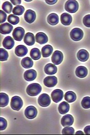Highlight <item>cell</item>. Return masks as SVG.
<instances>
[{
    "label": "cell",
    "instance_id": "4fadbf2b",
    "mask_svg": "<svg viewBox=\"0 0 90 135\" xmlns=\"http://www.w3.org/2000/svg\"><path fill=\"white\" fill-rule=\"evenodd\" d=\"M37 75V72L34 70L29 69L25 72L24 74V78L26 80L31 81L36 79Z\"/></svg>",
    "mask_w": 90,
    "mask_h": 135
},
{
    "label": "cell",
    "instance_id": "ffe728a7",
    "mask_svg": "<svg viewBox=\"0 0 90 135\" xmlns=\"http://www.w3.org/2000/svg\"><path fill=\"white\" fill-rule=\"evenodd\" d=\"M61 22L64 25H69L72 22V17L68 13H63L61 15Z\"/></svg>",
    "mask_w": 90,
    "mask_h": 135
},
{
    "label": "cell",
    "instance_id": "f35d334b",
    "mask_svg": "<svg viewBox=\"0 0 90 135\" xmlns=\"http://www.w3.org/2000/svg\"><path fill=\"white\" fill-rule=\"evenodd\" d=\"M11 3L14 5H19V4H21V0H17V1H15V0H11Z\"/></svg>",
    "mask_w": 90,
    "mask_h": 135
},
{
    "label": "cell",
    "instance_id": "83f0119b",
    "mask_svg": "<svg viewBox=\"0 0 90 135\" xmlns=\"http://www.w3.org/2000/svg\"><path fill=\"white\" fill-rule=\"evenodd\" d=\"M1 100H0V106L1 107H4L6 106L9 103V97L8 95L5 93L1 92Z\"/></svg>",
    "mask_w": 90,
    "mask_h": 135
},
{
    "label": "cell",
    "instance_id": "836d02e7",
    "mask_svg": "<svg viewBox=\"0 0 90 135\" xmlns=\"http://www.w3.org/2000/svg\"><path fill=\"white\" fill-rule=\"evenodd\" d=\"M62 134L63 135H73L75 134L74 128L70 126H66L62 131Z\"/></svg>",
    "mask_w": 90,
    "mask_h": 135
},
{
    "label": "cell",
    "instance_id": "277c9868",
    "mask_svg": "<svg viewBox=\"0 0 90 135\" xmlns=\"http://www.w3.org/2000/svg\"><path fill=\"white\" fill-rule=\"evenodd\" d=\"M71 39L75 41L81 40L83 37V32L79 28H75L73 29L70 33Z\"/></svg>",
    "mask_w": 90,
    "mask_h": 135
},
{
    "label": "cell",
    "instance_id": "5b68a950",
    "mask_svg": "<svg viewBox=\"0 0 90 135\" xmlns=\"http://www.w3.org/2000/svg\"><path fill=\"white\" fill-rule=\"evenodd\" d=\"M38 104L42 107L48 106L51 102V100L49 96L46 93H43L41 94L38 99Z\"/></svg>",
    "mask_w": 90,
    "mask_h": 135
},
{
    "label": "cell",
    "instance_id": "9a60e30c",
    "mask_svg": "<svg viewBox=\"0 0 90 135\" xmlns=\"http://www.w3.org/2000/svg\"><path fill=\"white\" fill-rule=\"evenodd\" d=\"M14 45V41L13 39L11 36L6 37L3 41V45L6 49H11Z\"/></svg>",
    "mask_w": 90,
    "mask_h": 135
},
{
    "label": "cell",
    "instance_id": "e0dca14e",
    "mask_svg": "<svg viewBox=\"0 0 90 135\" xmlns=\"http://www.w3.org/2000/svg\"><path fill=\"white\" fill-rule=\"evenodd\" d=\"M36 40L40 45H43L48 42L47 35L42 32H39L36 35Z\"/></svg>",
    "mask_w": 90,
    "mask_h": 135
},
{
    "label": "cell",
    "instance_id": "ab89813d",
    "mask_svg": "<svg viewBox=\"0 0 90 135\" xmlns=\"http://www.w3.org/2000/svg\"><path fill=\"white\" fill-rule=\"evenodd\" d=\"M84 132L85 134L90 135V125L86 126L84 129Z\"/></svg>",
    "mask_w": 90,
    "mask_h": 135
},
{
    "label": "cell",
    "instance_id": "d590c367",
    "mask_svg": "<svg viewBox=\"0 0 90 135\" xmlns=\"http://www.w3.org/2000/svg\"><path fill=\"white\" fill-rule=\"evenodd\" d=\"M7 125V122L6 120L3 118L1 117L0 118V130L3 131L6 129Z\"/></svg>",
    "mask_w": 90,
    "mask_h": 135
},
{
    "label": "cell",
    "instance_id": "d4e9b609",
    "mask_svg": "<svg viewBox=\"0 0 90 135\" xmlns=\"http://www.w3.org/2000/svg\"><path fill=\"white\" fill-rule=\"evenodd\" d=\"M59 20L58 16L55 13L49 14L47 17V22L52 25H55L57 24L59 22Z\"/></svg>",
    "mask_w": 90,
    "mask_h": 135
},
{
    "label": "cell",
    "instance_id": "d6986e66",
    "mask_svg": "<svg viewBox=\"0 0 90 135\" xmlns=\"http://www.w3.org/2000/svg\"><path fill=\"white\" fill-rule=\"evenodd\" d=\"M35 39L34 34L31 33H27L25 35L24 42L26 45L32 46L34 45L35 43Z\"/></svg>",
    "mask_w": 90,
    "mask_h": 135
},
{
    "label": "cell",
    "instance_id": "d6a6232c",
    "mask_svg": "<svg viewBox=\"0 0 90 135\" xmlns=\"http://www.w3.org/2000/svg\"><path fill=\"white\" fill-rule=\"evenodd\" d=\"M82 107L84 109H89L90 108V97H84L81 101Z\"/></svg>",
    "mask_w": 90,
    "mask_h": 135
},
{
    "label": "cell",
    "instance_id": "30bf717a",
    "mask_svg": "<svg viewBox=\"0 0 90 135\" xmlns=\"http://www.w3.org/2000/svg\"><path fill=\"white\" fill-rule=\"evenodd\" d=\"M51 97L53 101L57 103L62 100L63 97V92L60 89H55L52 92Z\"/></svg>",
    "mask_w": 90,
    "mask_h": 135
},
{
    "label": "cell",
    "instance_id": "f546056e",
    "mask_svg": "<svg viewBox=\"0 0 90 135\" xmlns=\"http://www.w3.org/2000/svg\"><path fill=\"white\" fill-rule=\"evenodd\" d=\"M2 9L7 13H11L12 10V5L9 2H5L2 5Z\"/></svg>",
    "mask_w": 90,
    "mask_h": 135
},
{
    "label": "cell",
    "instance_id": "1f68e13d",
    "mask_svg": "<svg viewBox=\"0 0 90 135\" xmlns=\"http://www.w3.org/2000/svg\"><path fill=\"white\" fill-rule=\"evenodd\" d=\"M7 20H8V22L12 25H16L20 21L19 18L18 16L12 14L10 15L8 17Z\"/></svg>",
    "mask_w": 90,
    "mask_h": 135
},
{
    "label": "cell",
    "instance_id": "2e32d148",
    "mask_svg": "<svg viewBox=\"0 0 90 135\" xmlns=\"http://www.w3.org/2000/svg\"><path fill=\"white\" fill-rule=\"evenodd\" d=\"M28 52L27 48L23 45H18L15 49V54L19 57H23Z\"/></svg>",
    "mask_w": 90,
    "mask_h": 135
},
{
    "label": "cell",
    "instance_id": "8fae6325",
    "mask_svg": "<svg viewBox=\"0 0 90 135\" xmlns=\"http://www.w3.org/2000/svg\"><path fill=\"white\" fill-rule=\"evenodd\" d=\"M24 19L28 23L34 22L36 18V14L34 11L31 9H28L24 14Z\"/></svg>",
    "mask_w": 90,
    "mask_h": 135
},
{
    "label": "cell",
    "instance_id": "9c48e42d",
    "mask_svg": "<svg viewBox=\"0 0 90 135\" xmlns=\"http://www.w3.org/2000/svg\"><path fill=\"white\" fill-rule=\"evenodd\" d=\"M57 78L55 76H48L45 78L43 81L45 86L49 88H52L55 86L57 84Z\"/></svg>",
    "mask_w": 90,
    "mask_h": 135
},
{
    "label": "cell",
    "instance_id": "cb8c5ba5",
    "mask_svg": "<svg viewBox=\"0 0 90 135\" xmlns=\"http://www.w3.org/2000/svg\"><path fill=\"white\" fill-rule=\"evenodd\" d=\"M53 52V47L50 45L44 46L41 50L42 55L43 57H48L52 55Z\"/></svg>",
    "mask_w": 90,
    "mask_h": 135
},
{
    "label": "cell",
    "instance_id": "484cf974",
    "mask_svg": "<svg viewBox=\"0 0 90 135\" xmlns=\"http://www.w3.org/2000/svg\"><path fill=\"white\" fill-rule=\"evenodd\" d=\"M21 65L25 69H29L33 66L34 62L32 58L28 57H26L22 59Z\"/></svg>",
    "mask_w": 90,
    "mask_h": 135
},
{
    "label": "cell",
    "instance_id": "ba28073f",
    "mask_svg": "<svg viewBox=\"0 0 90 135\" xmlns=\"http://www.w3.org/2000/svg\"><path fill=\"white\" fill-rule=\"evenodd\" d=\"M63 59V55L62 53L59 51H56L53 53L52 56V61L55 65H58L60 64Z\"/></svg>",
    "mask_w": 90,
    "mask_h": 135
},
{
    "label": "cell",
    "instance_id": "74e56055",
    "mask_svg": "<svg viewBox=\"0 0 90 135\" xmlns=\"http://www.w3.org/2000/svg\"><path fill=\"white\" fill-rule=\"evenodd\" d=\"M0 13H1V23H3L5 22L6 18H7V15L6 13L3 11L1 10L0 11Z\"/></svg>",
    "mask_w": 90,
    "mask_h": 135
},
{
    "label": "cell",
    "instance_id": "52a82bcc",
    "mask_svg": "<svg viewBox=\"0 0 90 135\" xmlns=\"http://www.w3.org/2000/svg\"><path fill=\"white\" fill-rule=\"evenodd\" d=\"M37 109L33 106L27 107L25 110V115L29 119H33L36 117L37 115Z\"/></svg>",
    "mask_w": 90,
    "mask_h": 135
},
{
    "label": "cell",
    "instance_id": "6da1fadb",
    "mask_svg": "<svg viewBox=\"0 0 90 135\" xmlns=\"http://www.w3.org/2000/svg\"><path fill=\"white\" fill-rule=\"evenodd\" d=\"M41 91L42 87L41 85L37 83H33L29 85L26 89L27 93L31 97L38 95Z\"/></svg>",
    "mask_w": 90,
    "mask_h": 135
},
{
    "label": "cell",
    "instance_id": "3957f363",
    "mask_svg": "<svg viewBox=\"0 0 90 135\" xmlns=\"http://www.w3.org/2000/svg\"><path fill=\"white\" fill-rule=\"evenodd\" d=\"M23 102L20 97L14 96L11 98V106L12 109L19 111L22 108Z\"/></svg>",
    "mask_w": 90,
    "mask_h": 135
},
{
    "label": "cell",
    "instance_id": "4316f807",
    "mask_svg": "<svg viewBox=\"0 0 90 135\" xmlns=\"http://www.w3.org/2000/svg\"><path fill=\"white\" fill-rule=\"evenodd\" d=\"M76 98V94L73 91H68L64 95L65 100L68 103H72L75 101Z\"/></svg>",
    "mask_w": 90,
    "mask_h": 135
},
{
    "label": "cell",
    "instance_id": "8d00e7d4",
    "mask_svg": "<svg viewBox=\"0 0 90 135\" xmlns=\"http://www.w3.org/2000/svg\"><path fill=\"white\" fill-rule=\"evenodd\" d=\"M83 24L88 27H90V15H86L83 19Z\"/></svg>",
    "mask_w": 90,
    "mask_h": 135
},
{
    "label": "cell",
    "instance_id": "8992f818",
    "mask_svg": "<svg viewBox=\"0 0 90 135\" xmlns=\"http://www.w3.org/2000/svg\"><path fill=\"white\" fill-rule=\"evenodd\" d=\"M25 35V31L24 28L21 27H16L13 31L12 36L14 40L18 41H21L22 40Z\"/></svg>",
    "mask_w": 90,
    "mask_h": 135
},
{
    "label": "cell",
    "instance_id": "44dd1931",
    "mask_svg": "<svg viewBox=\"0 0 90 135\" xmlns=\"http://www.w3.org/2000/svg\"><path fill=\"white\" fill-rule=\"evenodd\" d=\"M44 72L46 74L54 75L57 72V68L54 64H48L45 66Z\"/></svg>",
    "mask_w": 90,
    "mask_h": 135
},
{
    "label": "cell",
    "instance_id": "7c38bea8",
    "mask_svg": "<svg viewBox=\"0 0 90 135\" xmlns=\"http://www.w3.org/2000/svg\"><path fill=\"white\" fill-rule=\"evenodd\" d=\"M74 120L73 116L71 114H66L64 115L61 120V123L63 127L70 126L74 123Z\"/></svg>",
    "mask_w": 90,
    "mask_h": 135
},
{
    "label": "cell",
    "instance_id": "f1b7e54d",
    "mask_svg": "<svg viewBox=\"0 0 90 135\" xmlns=\"http://www.w3.org/2000/svg\"><path fill=\"white\" fill-rule=\"evenodd\" d=\"M30 56L32 59L34 60H38L41 58V54L40 51L37 48H34L31 50L30 52Z\"/></svg>",
    "mask_w": 90,
    "mask_h": 135
},
{
    "label": "cell",
    "instance_id": "e575fe53",
    "mask_svg": "<svg viewBox=\"0 0 90 135\" xmlns=\"http://www.w3.org/2000/svg\"><path fill=\"white\" fill-rule=\"evenodd\" d=\"M1 61H6L8 58V53L6 50L1 48Z\"/></svg>",
    "mask_w": 90,
    "mask_h": 135
},
{
    "label": "cell",
    "instance_id": "7402d4cb",
    "mask_svg": "<svg viewBox=\"0 0 90 135\" xmlns=\"http://www.w3.org/2000/svg\"><path fill=\"white\" fill-rule=\"evenodd\" d=\"M75 73L78 78H84L88 75V69L85 67L79 66L76 68Z\"/></svg>",
    "mask_w": 90,
    "mask_h": 135
},
{
    "label": "cell",
    "instance_id": "7a4b0ae2",
    "mask_svg": "<svg viewBox=\"0 0 90 135\" xmlns=\"http://www.w3.org/2000/svg\"><path fill=\"white\" fill-rule=\"evenodd\" d=\"M79 8L78 2L74 0L68 1L65 4V9L69 13H75Z\"/></svg>",
    "mask_w": 90,
    "mask_h": 135
},
{
    "label": "cell",
    "instance_id": "60d3db41",
    "mask_svg": "<svg viewBox=\"0 0 90 135\" xmlns=\"http://www.w3.org/2000/svg\"><path fill=\"white\" fill-rule=\"evenodd\" d=\"M46 3L48 4H50V5H53L54 4H55L57 2V0H55V1H47V0H46L45 1Z\"/></svg>",
    "mask_w": 90,
    "mask_h": 135
},
{
    "label": "cell",
    "instance_id": "603a6c76",
    "mask_svg": "<svg viewBox=\"0 0 90 135\" xmlns=\"http://www.w3.org/2000/svg\"><path fill=\"white\" fill-rule=\"evenodd\" d=\"M69 110V105L67 102H62L61 103L58 107V110L61 114H65L68 113Z\"/></svg>",
    "mask_w": 90,
    "mask_h": 135
},
{
    "label": "cell",
    "instance_id": "ac0fdd59",
    "mask_svg": "<svg viewBox=\"0 0 90 135\" xmlns=\"http://www.w3.org/2000/svg\"><path fill=\"white\" fill-rule=\"evenodd\" d=\"M13 30V26L9 23H4L1 25V33L3 35L10 34Z\"/></svg>",
    "mask_w": 90,
    "mask_h": 135
},
{
    "label": "cell",
    "instance_id": "4dcf8cb0",
    "mask_svg": "<svg viewBox=\"0 0 90 135\" xmlns=\"http://www.w3.org/2000/svg\"><path fill=\"white\" fill-rule=\"evenodd\" d=\"M25 8L23 6L18 5L16 6L12 10L13 13L16 16H20L22 15L24 12Z\"/></svg>",
    "mask_w": 90,
    "mask_h": 135
},
{
    "label": "cell",
    "instance_id": "5bb4252c",
    "mask_svg": "<svg viewBox=\"0 0 90 135\" xmlns=\"http://www.w3.org/2000/svg\"><path fill=\"white\" fill-rule=\"evenodd\" d=\"M89 52L84 49L80 50L78 51L77 54V57L78 59L80 61L85 62L87 61L89 58Z\"/></svg>",
    "mask_w": 90,
    "mask_h": 135
},
{
    "label": "cell",
    "instance_id": "b9f144b4",
    "mask_svg": "<svg viewBox=\"0 0 90 135\" xmlns=\"http://www.w3.org/2000/svg\"><path fill=\"white\" fill-rule=\"evenodd\" d=\"M75 134H76V135H78V134H81V135H83V134H84L82 132H81V131H78V132H77L76 133H75Z\"/></svg>",
    "mask_w": 90,
    "mask_h": 135
}]
</instances>
